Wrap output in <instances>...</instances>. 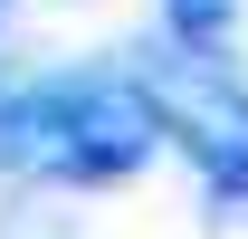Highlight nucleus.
<instances>
[{"label": "nucleus", "instance_id": "obj_3", "mask_svg": "<svg viewBox=\"0 0 248 239\" xmlns=\"http://www.w3.org/2000/svg\"><path fill=\"white\" fill-rule=\"evenodd\" d=\"M162 29L182 58H229L239 38V0H162Z\"/></svg>", "mask_w": 248, "mask_h": 239}, {"label": "nucleus", "instance_id": "obj_4", "mask_svg": "<svg viewBox=\"0 0 248 239\" xmlns=\"http://www.w3.org/2000/svg\"><path fill=\"white\" fill-rule=\"evenodd\" d=\"M201 239H248V172H219L201 191Z\"/></svg>", "mask_w": 248, "mask_h": 239}, {"label": "nucleus", "instance_id": "obj_1", "mask_svg": "<svg viewBox=\"0 0 248 239\" xmlns=\"http://www.w3.org/2000/svg\"><path fill=\"white\" fill-rule=\"evenodd\" d=\"M153 153H162V115H153L143 77L67 67V77H38V86L0 96V163L29 182L105 191V182H134Z\"/></svg>", "mask_w": 248, "mask_h": 239}, {"label": "nucleus", "instance_id": "obj_5", "mask_svg": "<svg viewBox=\"0 0 248 239\" xmlns=\"http://www.w3.org/2000/svg\"><path fill=\"white\" fill-rule=\"evenodd\" d=\"M0 29H10V0H0Z\"/></svg>", "mask_w": 248, "mask_h": 239}, {"label": "nucleus", "instance_id": "obj_2", "mask_svg": "<svg viewBox=\"0 0 248 239\" xmlns=\"http://www.w3.org/2000/svg\"><path fill=\"white\" fill-rule=\"evenodd\" d=\"M153 115H162V144H182L201 163V182L248 172V86L229 77V58H182V77L153 86Z\"/></svg>", "mask_w": 248, "mask_h": 239}]
</instances>
